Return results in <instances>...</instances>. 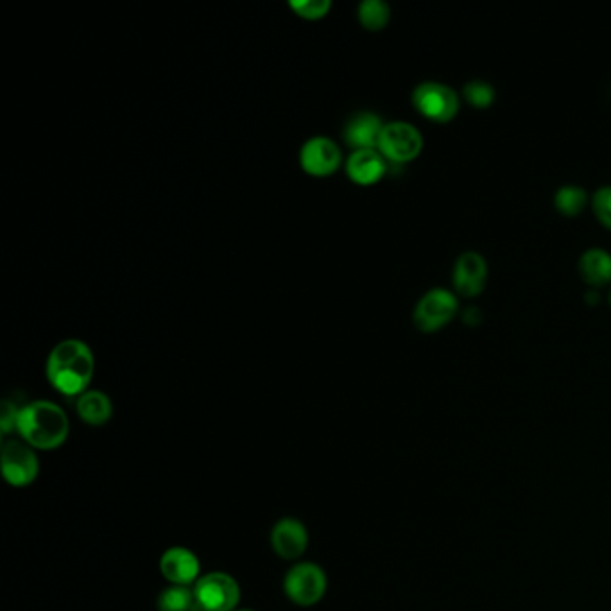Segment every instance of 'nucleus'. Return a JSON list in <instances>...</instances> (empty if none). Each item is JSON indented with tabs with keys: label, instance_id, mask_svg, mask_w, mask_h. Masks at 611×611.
Wrapping results in <instances>:
<instances>
[{
	"label": "nucleus",
	"instance_id": "6ab92c4d",
	"mask_svg": "<svg viewBox=\"0 0 611 611\" xmlns=\"http://www.w3.org/2000/svg\"><path fill=\"white\" fill-rule=\"evenodd\" d=\"M586 201H588V196L585 190L576 185L561 187L554 196V205L558 208V212L567 217H576L579 212H583Z\"/></svg>",
	"mask_w": 611,
	"mask_h": 611
},
{
	"label": "nucleus",
	"instance_id": "dca6fc26",
	"mask_svg": "<svg viewBox=\"0 0 611 611\" xmlns=\"http://www.w3.org/2000/svg\"><path fill=\"white\" fill-rule=\"evenodd\" d=\"M579 275L592 287H603L611 282V255L601 248L583 253L579 259Z\"/></svg>",
	"mask_w": 611,
	"mask_h": 611
},
{
	"label": "nucleus",
	"instance_id": "0eeeda50",
	"mask_svg": "<svg viewBox=\"0 0 611 611\" xmlns=\"http://www.w3.org/2000/svg\"><path fill=\"white\" fill-rule=\"evenodd\" d=\"M414 108L429 121L450 122L459 112V95L443 83L427 81L414 88Z\"/></svg>",
	"mask_w": 611,
	"mask_h": 611
},
{
	"label": "nucleus",
	"instance_id": "b1692460",
	"mask_svg": "<svg viewBox=\"0 0 611 611\" xmlns=\"http://www.w3.org/2000/svg\"><path fill=\"white\" fill-rule=\"evenodd\" d=\"M235 611H255V610H250V608H244V610H235Z\"/></svg>",
	"mask_w": 611,
	"mask_h": 611
},
{
	"label": "nucleus",
	"instance_id": "a211bd4d",
	"mask_svg": "<svg viewBox=\"0 0 611 611\" xmlns=\"http://www.w3.org/2000/svg\"><path fill=\"white\" fill-rule=\"evenodd\" d=\"M194 604L196 597L189 586H169L158 597V611H192Z\"/></svg>",
	"mask_w": 611,
	"mask_h": 611
},
{
	"label": "nucleus",
	"instance_id": "2eb2a0df",
	"mask_svg": "<svg viewBox=\"0 0 611 611\" xmlns=\"http://www.w3.org/2000/svg\"><path fill=\"white\" fill-rule=\"evenodd\" d=\"M76 411L83 422L92 427H101L112 420L113 404L110 396L103 391L88 389L87 393L78 396Z\"/></svg>",
	"mask_w": 611,
	"mask_h": 611
},
{
	"label": "nucleus",
	"instance_id": "f3484780",
	"mask_svg": "<svg viewBox=\"0 0 611 611\" xmlns=\"http://www.w3.org/2000/svg\"><path fill=\"white\" fill-rule=\"evenodd\" d=\"M391 8L384 0H364L359 6V20L368 31H382L388 26Z\"/></svg>",
	"mask_w": 611,
	"mask_h": 611
},
{
	"label": "nucleus",
	"instance_id": "f8f14e48",
	"mask_svg": "<svg viewBox=\"0 0 611 611\" xmlns=\"http://www.w3.org/2000/svg\"><path fill=\"white\" fill-rule=\"evenodd\" d=\"M160 570L171 585L189 586L198 583L201 563L198 556L189 549L173 547L164 552L160 560Z\"/></svg>",
	"mask_w": 611,
	"mask_h": 611
},
{
	"label": "nucleus",
	"instance_id": "7ed1b4c3",
	"mask_svg": "<svg viewBox=\"0 0 611 611\" xmlns=\"http://www.w3.org/2000/svg\"><path fill=\"white\" fill-rule=\"evenodd\" d=\"M327 574L316 563H296L285 574V595L298 606H314L327 592Z\"/></svg>",
	"mask_w": 611,
	"mask_h": 611
},
{
	"label": "nucleus",
	"instance_id": "423d86ee",
	"mask_svg": "<svg viewBox=\"0 0 611 611\" xmlns=\"http://www.w3.org/2000/svg\"><path fill=\"white\" fill-rule=\"evenodd\" d=\"M459 303L454 294L447 289H432L423 294L422 300L414 309V325L425 334L438 332L447 327L452 319L456 318Z\"/></svg>",
	"mask_w": 611,
	"mask_h": 611
},
{
	"label": "nucleus",
	"instance_id": "f257e3e1",
	"mask_svg": "<svg viewBox=\"0 0 611 611\" xmlns=\"http://www.w3.org/2000/svg\"><path fill=\"white\" fill-rule=\"evenodd\" d=\"M95 370L94 353L81 339H63L47 359V379L65 396L87 393Z\"/></svg>",
	"mask_w": 611,
	"mask_h": 611
},
{
	"label": "nucleus",
	"instance_id": "f03ea898",
	"mask_svg": "<svg viewBox=\"0 0 611 611\" xmlns=\"http://www.w3.org/2000/svg\"><path fill=\"white\" fill-rule=\"evenodd\" d=\"M17 431L27 445L38 450H54L69 438V416L60 405L36 400L20 407Z\"/></svg>",
	"mask_w": 611,
	"mask_h": 611
},
{
	"label": "nucleus",
	"instance_id": "ddd939ff",
	"mask_svg": "<svg viewBox=\"0 0 611 611\" xmlns=\"http://www.w3.org/2000/svg\"><path fill=\"white\" fill-rule=\"evenodd\" d=\"M388 173V162L379 149L353 151L346 160V174L357 185H373Z\"/></svg>",
	"mask_w": 611,
	"mask_h": 611
},
{
	"label": "nucleus",
	"instance_id": "5701e85b",
	"mask_svg": "<svg viewBox=\"0 0 611 611\" xmlns=\"http://www.w3.org/2000/svg\"><path fill=\"white\" fill-rule=\"evenodd\" d=\"M18 413H20V409H18L17 405L13 404V402H9V400H4V402H2L0 429H2L4 434H9V432L17 429Z\"/></svg>",
	"mask_w": 611,
	"mask_h": 611
},
{
	"label": "nucleus",
	"instance_id": "4be33fe9",
	"mask_svg": "<svg viewBox=\"0 0 611 611\" xmlns=\"http://www.w3.org/2000/svg\"><path fill=\"white\" fill-rule=\"evenodd\" d=\"M592 205L597 219L611 230V187H601L597 190Z\"/></svg>",
	"mask_w": 611,
	"mask_h": 611
},
{
	"label": "nucleus",
	"instance_id": "1a4fd4ad",
	"mask_svg": "<svg viewBox=\"0 0 611 611\" xmlns=\"http://www.w3.org/2000/svg\"><path fill=\"white\" fill-rule=\"evenodd\" d=\"M341 162H343L341 147L337 146L332 138H309L300 151V165L303 171L316 178H325L336 173L341 167Z\"/></svg>",
	"mask_w": 611,
	"mask_h": 611
},
{
	"label": "nucleus",
	"instance_id": "20e7f679",
	"mask_svg": "<svg viewBox=\"0 0 611 611\" xmlns=\"http://www.w3.org/2000/svg\"><path fill=\"white\" fill-rule=\"evenodd\" d=\"M194 597L203 611H235L241 603V586L230 574L210 572L199 577Z\"/></svg>",
	"mask_w": 611,
	"mask_h": 611
},
{
	"label": "nucleus",
	"instance_id": "9b49d317",
	"mask_svg": "<svg viewBox=\"0 0 611 611\" xmlns=\"http://www.w3.org/2000/svg\"><path fill=\"white\" fill-rule=\"evenodd\" d=\"M273 551L284 560H298L309 545V533L305 525L296 518H282L271 531Z\"/></svg>",
	"mask_w": 611,
	"mask_h": 611
},
{
	"label": "nucleus",
	"instance_id": "39448f33",
	"mask_svg": "<svg viewBox=\"0 0 611 611\" xmlns=\"http://www.w3.org/2000/svg\"><path fill=\"white\" fill-rule=\"evenodd\" d=\"M377 149L389 162L407 164L422 153V133L409 122H388L382 128Z\"/></svg>",
	"mask_w": 611,
	"mask_h": 611
},
{
	"label": "nucleus",
	"instance_id": "9d476101",
	"mask_svg": "<svg viewBox=\"0 0 611 611\" xmlns=\"http://www.w3.org/2000/svg\"><path fill=\"white\" fill-rule=\"evenodd\" d=\"M486 278H488V264L482 255L475 251H466L463 255H459L452 271V282L457 293L466 298H474L484 291Z\"/></svg>",
	"mask_w": 611,
	"mask_h": 611
},
{
	"label": "nucleus",
	"instance_id": "4468645a",
	"mask_svg": "<svg viewBox=\"0 0 611 611\" xmlns=\"http://www.w3.org/2000/svg\"><path fill=\"white\" fill-rule=\"evenodd\" d=\"M382 128H384V122L379 115L371 112L355 113L352 119L346 122L343 137H345L346 144L353 147V151L377 149Z\"/></svg>",
	"mask_w": 611,
	"mask_h": 611
},
{
	"label": "nucleus",
	"instance_id": "393cba45",
	"mask_svg": "<svg viewBox=\"0 0 611 611\" xmlns=\"http://www.w3.org/2000/svg\"><path fill=\"white\" fill-rule=\"evenodd\" d=\"M610 305H611V291H610Z\"/></svg>",
	"mask_w": 611,
	"mask_h": 611
},
{
	"label": "nucleus",
	"instance_id": "aec40b11",
	"mask_svg": "<svg viewBox=\"0 0 611 611\" xmlns=\"http://www.w3.org/2000/svg\"><path fill=\"white\" fill-rule=\"evenodd\" d=\"M466 101L475 108H488L495 101V88L486 81H472L463 88Z\"/></svg>",
	"mask_w": 611,
	"mask_h": 611
},
{
	"label": "nucleus",
	"instance_id": "412c9836",
	"mask_svg": "<svg viewBox=\"0 0 611 611\" xmlns=\"http://www.w3.org/2000/svg\"><path fill=\"white\" fill-rule=\"evenodd\" d=\"M289 6L298 17L305 18V20H318V18L325 17L332 9V2L330 0H293L289 2Z\"/></svg>",
	"mask_w": 611,
	"mask_h": 611
},
{
	"label": "nucleus",
	"instance_id": "6e6552de",
	"mask_svg": "<svg viewBox=\"0 0 611 611\" xmlns=\"http://www.w3.org/2000/svg\"><path fill=\"white\" fill-rule=\"evenodd\" d=\"M2 474L15 488H26L40 474V461L35 448L17 439H9L2 445Z\"/></svg>",
	"mask_w": 611,
	"mask_h": 611
}]
</instances>
